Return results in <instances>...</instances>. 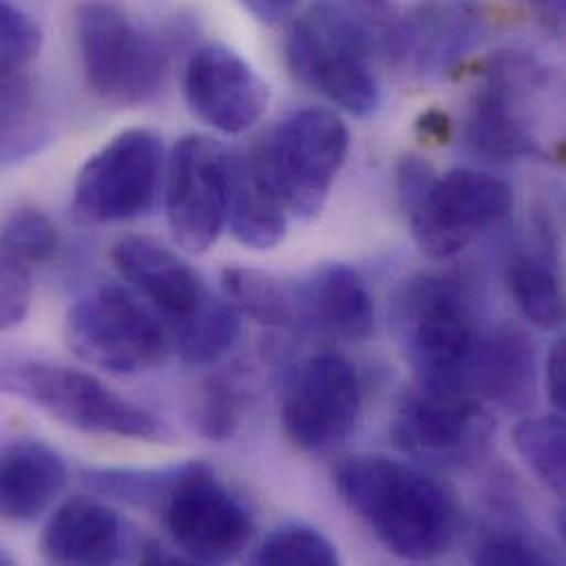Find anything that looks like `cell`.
Returning a JSON list of instances; mask_svg holds the SVG:
<instances>
[{"instance_id":"cell-33","label":"cell","mask_w":566,"mask_h":566,"mask_svg":"<svg viewBox=\"0 0 566 566\" xmlns=\"http://www.w3.org/2000/svg\"><path fill=\"white\" fill-rule=\"evenodd\" d=\"M31 268L0 241V331L20 324L31 306Z\"/></svg>"},{"instance_id":"cell-22","label":"cell","mask_w":566,"mask_h":566,"mask_svg":"<svg viewBox=\"0 0 566 566\" xmlns=\"http://www.w3.org/2000/svg\"><path fill=\"white\" fill-rule=\"evenodd\" d=\"M306 315L344 342H361L373 333L375 304L359 274L344 263L317 268L302 286Z\"/></svg>"},{"instance_id":"cell-13","label":"cell","mask_w":566,"mask_h":566,"mask_svg":"<svg viewBox=\"0 0 566 566\" xmlns=\"http://www.w3.org/2000/svg\"><path fill=\"white\" fill-rule=\"evenodd\" d=\"M494 421L470 395H410L392 423L399 450L432 465L474 463L492 443Z\"/></svg>"},{"instance_id":"cell-11","label":"cell","mask_w":566,"mask_h":566,"mask_svg":"<svg viewBox=\"0 0 566 566\" xmlns=\"http://www.w3.org/2000/svg\"><path fill=\"white\" fill-rule=\"evenodd\" d=\"M226 148L206 135L177 142L166 179V217L175 241L190 254L214 248L228 217Z\"/></svg>"},{"instance_id":"cell-35","label":"cell","mask_w":566,"mask_h":566,"mask_svg":"<svg viewBox=\"0 0 566 566\" xmlns=\"http://www.w3.org/2000/svg\"><path fill=\"white\" fill-rule=\"evenodd\" d=\"M545 384L549 401L558 412H565L566 408V342L565 337H558V342L552 346L547 366H545Z\"/></svg>"},{"instance_id":"cell-18","label":"cell","mask_w":566,"mask_h":566,"mask_svg":"<svg viewBox=\"0 0 566 566\" xmlns=\"http://www.w3.org/2000/svg\"><path fill=\"white\" fill-rule=\"evenodd\" d=\"M64 459L44 441L18 437L0 446V521L27 525L44 516L66 490Z\"/></svg>"},{"instance_id":"cell-20","label":"cell","mask_w":566,"mask_h":566,"mask_svg":"<svg viewBox=\"0 0 566 566\" xmlns=\"http://www.w3.org/2000/svg\"><path fill=\"white\" fill-rule=\"evenodd\" d=\"M228 217L234 239L252 250H274L286 234V208L256 146L228 150Z\"/></svg>"},{"instance_id":"cell-6","label":"cell","mask_w":566,"mask_h":566,"mask_svg":"<svg viewBox=\"0 0 566 566\" xmlns=\"http://www.w3.org/2000/svg\"><path fill=\"white\" fill-rule=\"evenodd\" d=\"M69 348L93 368L135 375L161 364L172 350V335L159 313L135 291L99 284L66 313Z\"/></svg>"},{"instance_id":"cell-34","label":"cell","mask_w":566,"mask_h":566,"mask_svg":"<svg viewBox=\"0 0 566 566\" xmlns=\"http://www.w3.org/2000/svg\"><path fill=\"white\" fill-rule=\"evenodd\" d=\"M472 563L485 566H543L549 565V556L532 541L518 534H492L474 545Z\"/></svg>"},{"instance_id":"cell-32","label":"cell","mask_w":566,"mask_h":566,"mask_svg":"<svg viewBox=\"0 0 566 566\" xmlns=\"http://www.w3.org/2000/svg\"><path fill=\"white\" fill-rule=\"evenodd\" d=\"M245 412V401L241 390L226 379H217L206 388L201 401L199 428L210 441H228L241 426Z\"/></svg>"},{"instance_id":"cell-10","label":"cell","mask_w":566,"mask_h":566,"mask_svg":"<svg viewBox=\"0 0 566 566\" xmlns=\"http://www.w3.org/2000/svg\"><path fill=\"white\" fill-rule=\"evenodd\" d=\"M159 514L188 563H230L248 549L254 534L248 507L217 479L206 461L184 463V472Z\"/></svg>"},{"instance_id":"cell-3","label":"cell","mask_w":566,"mask_h":566,"mask_svg":"<svg viewBox=\"0 0 566 566\" xmlns=\"http://www.w3.org/2000/svg\"><path fill=\"white\" fill-rule=\"evenodd\" d=\"M392 324L421 392L468 395L463 375L476 335L457 281L446 276L408 281L395 297Z\"/></svg>"},{"instance_id":"cell-29","label":"cell","mask_w":566,"mask_h":566,"mask_svg":"<svg viewBox=\"0 0 566 566\" xmlns=\"http://www.w3.org/2000/svg\"><path fill=\"white\" fill-rule=\"evenodd\" d=\"M252 560L270 566L339 565L335 545L319 530L304 523H289L272 532Z\"/></svg>"},{"instance_id":"cell-25","label":"cell","mask_w":566,"mask_h":566,"mask_svg":"<svg viewBox=\"0 0 566 566\" xmlns=\"http://www.w3.org/2000/svg\"><path fill=\"white\" fill-rule=\"evenodd\" d=\"M241 333L239 311L212 295L192 317L172 331V348L190 366H203L228 355Z\"/></svg>"},{"instance_id":"cell-38","label":"cell","mask_w":566,"mask_h":566,"mask_svg":"<svg viewBox=\"0 0 566 566\" xmlns=\"http://www.w3.org/2000/svg\"><path fill=\"white\" fill-rule=\"evenodd\" d=\"M357 9H361V11H375V13H379V11H384V7L388 4V0H350Z\"/></svg>"},{"instance_id":"cell-1","label":"cell","mask_w":566,"mask_h":566,"mask_svg":"<svg viewBox=\"0 0 566 566\" xmlns=\"http://www.w3.org/2000/svg\"><path fill=\"white\" fill-rule=\"evenodd\" d=\"M333 483L346 507L399 560L432 563L457 538L459 507L452 492L419 468L357 454L335 465Z\"/></svg>"},{"instance_id":"cell-15","label":"cell","mask_w":566,"mask_h":566,"mask_svg":"<svg viewBox=\"0 0 566 566\" xmlns=\"http://www.w3.org/2000/svg\"><path fill=\"white\" fill-rule=\"evenodd\" d=\"M184 95L190 111L208 126L241 135L256 126L270 104L265 80L230 46H199L184 73Z\"/></svg>"},{"instance_id":"cell-36","label":"cell","mask_w":566,"mask_h":566,"mask_svg":"<svg viewBox=\"0 0 566 566\" xmlns=\"http://www.w3.org/2000/svg\"><path fill=\"white\" fill-rule=\"evenodd\" d=\"M239 2L256 20L265 24H281L297 7V0H239Z\"/></svg>"},{"instance_id":"cell-21","label":"cell","mask_w":566,"mask_h":566,"mask_svg":"<svg viewBox=\"0 0 566 566\" xmlns=\"http://www.w3.org/2000/svg\"><path fill=\"white\" fill-rule=\"evenodd\" d=\"M124 552V527L115 510L71 499L55 510L40 536V554L51 565H113Z\"/></svg>"},{"instance_id":"cell-24","label":"cell","mask_w":566,"mask_h":566,"mask_svg":"<svg viewBox=\"0 0 566 566\" xmlns=\"http://www.w3.org/2000/svg\"><path fill=\"white\" fill-rule=\"evenodd\" d=\"M521 313L541 331H556L565 322V293L556 268L541 254H518L507 274Z\"/></svg>"},{"instance_id":"cell-31","label":"cell","mask_w":566,"mask_h":566,"mask_svg":"<svg viewBox=\"0 0 566 566\" xmlns=\"http://www.w3.org/2000/svg\"><path fill=\"white\" fill-rule=\"evenodd\" d=\"M40 46V24L11 0H0V71H24Z\"/></svg>"},{"instance_id":"cell-9","label":"cell","mask_w":566,"mask_h":566,"mask_svg":"<svg viewBox=\"0 0 566 566\" xmlns=\"http://www.w3.org/2000/svg\"><path fill=\"white\" fill-rule=\"evenodd\" d=\"M512 206L514 195L503 179L459 168L443 177L434 175L403 203V210L419 250L434 261H446L499 226Z\"/></svg>"},{"instance_id":"cell-4","label":"cell","mask_w":566,"mask_h":566,"mask_svg":"<svg viewBox=\"0 0 566 566\" xmlns=\"http://www.w3.org/2000/svg\"><path fill=\"white\" fill-rule=\"evenodd\" d=\"M0 390L80 432L139 441H166L170 437L157 415L117 395L95 375L64 364L40 359L2 364Z\"/></svg>"},{"instance_id":"cell-7","label":"cell","mask_w":566,"mask_h":566,"mask_svg":"<svg viewBox=\"0 0 566 566\" xmlns=\"http://www.w3.org/2000/svg\"><path fill=\"white\" fill-rule=\"evenodd\" d=\"M348 144L346 124L333 111L311 106L289 115L256 146L289 214L311 221L324 210Z\"/></svg>"},{"instance_id":"cell-14","label":"cell","mask_w":566,"mask_h":566,"mask_svg":"<svg viewBox=\"0 0 566 566\" xmlns=\"http://www.w3.org/2000/svg\"><path fill=\"white\" fill-rule=\"evenodd\" d=\"M547 80L545 69L530 55L503 53L494 60L488 84L476 93L465 135L470 146L494 159L538 155L541 144L525 115V99Z\"/></svg>"},{"instance_id":"cell-26","label":"cell","mask_w":566,"mask_h":566,"mask_svg":"<svg viewBox=\"0 0 566 566\" xmlns=\"http://www.w3.org/2000/svg\"><path fill=\"white\" fill-rule=\"evenodd\" d=\"M514 448L534 476L556 496L566 490V430L563 412L538 415L516 423Z\"/></svg>"},{"instance_id":"cell-8","label":"cell","mask_w":566,"mask_h":566,"mask_svg":"<svg viewBox=\"0 0 566 566\" xmlns=\"http://www.w3.org/2000/svg\"><path fill=\"white\" fill-rule=\"evenodd\" d=\"M161 177V137L146 128L124 130L80 168L73 186V217L91 228L139 219L155 208Z\"/></svg>"},{"instance_id":"cell-37","label":"cell","mask_w":566,"mask_h":566,"mask_svg":"<svg viewBox=\"0 0 566 566\" xmlns=\"http://www.w3.org/2000/svg\"><path fill=\"white\" fill-rule=\"evenodd\" d=\"M536 20L549 29L552 33L560 35L565 27V0H527Z\"/></svg>"},{"instance_id":"cell-27","label":"cell","mask_w":566,"mask_h":566,"mask_svg":"<svg viewBox=\"0 0 566 566\" xmlns=\"http://www.w3.org/2000/svg\"><path fill=\"white\" fill-rule=\"evenodd\" d=\"M221 289L226 300L250 319L263 326H291L295 322L293 297L283 284L268 272L254 268H226L221 272Z\"/></svg>"},{"instance_id":"cell-16","label":"cell","mask_w":566,"mask_h":566,"mask_svg":"<svg viewBox=\"0 0 566 566\" xmlns=\"http://www.w3.org/2000/svg\"><path fill=\"white\" fill-rule=\"evenodd\" d=\"M485 27L488 18L476 0H430L401 18L390 49L403 69L441 75L479 46Z\"/></svg>"},{"instance_id":"cell-30","label":"cell","mask_w":566,"mask_h":566,"mask_svg":"<svg viewBox=\"0 0 566 566\" xmlns=\"http://www.w3.org/2000/svg\"><path fill=\"white\" fill-rule=\"evenodd\" d=\"M0 241L31 270L49 263L57 250L53 221L33 208H22L7 217L0 228Z\"/></svg>"},{"instance_id":"cell-23","label":"cell","mask_w":566,"mask_h":566,"mask_svg":"<svg viewBox=\"0 0 566 566\" xmlns=\"http://www.w3.org/2000/svg\"><path fill=\"white\" fill-rule=\"evenodd\" d=\"M33 82L24 71H0V168L33 157L46 142Z\"/></svg>"},{"instance_id":"cell-19","label":"cell","mask_w":566,"mask_h":566,"mask_svg":"<svg viewBox=\"0 0 566 566\" xmlns=\"http://www.w3.org/2000/svg\"><path fill=\"white\" fill-rule=\"evenodd\" d=\"M463 388L476 401L501 408H525L536 388V353L530 337L512 326L476 337L470 350Z\"/></svg>"},{"instance_id":"cell-5","label":"cell","mask_w":566,"mask_h":566,"mask_svg":"<svg viewBox=\"0 0 566 566\" xmlns=\"http://www.w3.org/2000/svg\"><path fill=\"white\" fill-rule=\"evenodd\" d=\"M77 49L88 88L106 104L139 106L166 82L168 51L113 0H86L75 11Z\"/></svg>"},{"instance_id":"cell-2","label":"cell","mask_w":566,"mask_h":566,"mask_svg":"<svg viewBox=\"0 0 566 566\" xmlns=\"http://www.w3.org/2000/svg\"><path fill=\"white\" fill-rule=\"evenodd\" d=\"M370 57L366 22L339 0H313L286 38L295 80L355 117L373 115L381 102Z\"/></svg>"},{"instance_id":"cell-28","label":"cell","mask_w":566,"mask_h":566,"mask_svg":"<svg viewBox=\"0 0 566 566\" xmlns=\"http://www.w3.org/2000/svg\"><path fill=\"white\" fill-rule=\"evenodd\" d=\"M184 472V463L155 470H133V468H99L84 472V485L91 492L108 496L117 503L155 510L164 505L166 496L175 488Z\"/></svg>"},{"instance_id":"cell-12","label":"cell","mask_w":566,"mask_h":566,"mask_svg":"<svg viewBox=\"0 0 566 566\" xmlns=\"http://www.w3.org/2000/svg\"><path fill=\"white\" fill-rule=\"evenodd\" d=\"M361 388L355 366L337 355L311 357L297 373L283 408L289 441L306 452L342 443L357 423Z\"/></svg>"},{"instance_id":"cell-17","label":"cell","mask_w":566,"mask_h":566,"mask_svg":"<svg viewBox=\"0 0 566 566\" xmlns=\"http://www.w3.org/2000/svg\"><path fill=\"white\" fill-rule=\"evenodd\" d=\"M113 263L133 291L146 300L172 331L210 297L201 276L172 250L146 237H130L113 248Z\"/></svg>"},{"instance_id":"cell-39","label":"cell","mask_w":566,"mask_h":566,"mask_svg":"<svg viewBox=\"0 0 566 566\" xmlns=\"http://www.w3.org/2000/svg\"><path fill=\"white\" fill-rule=\"evenodd\" d=\"M13 565V556L0 547V566Z\"/></svg>"}]
</instances>
